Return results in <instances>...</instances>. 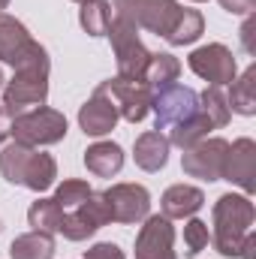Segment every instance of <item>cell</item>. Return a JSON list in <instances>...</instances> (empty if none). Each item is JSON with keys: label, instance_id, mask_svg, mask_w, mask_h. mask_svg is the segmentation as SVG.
I'll use <instances>...</instances> for the list:
<instances>
[{"label": "cell", "instance_id": "1", "mask_svg": "<svg viewBox=\"0 0 256 259\" xmlns=\"http://www.w3.org/2000/svg\"><path fill=\"white\" fill-rule=\"evenodd\" d=\"M256 208L250 196L244 193H223L211 208V244L220 256L235 259L241 253L244 238L253 232Z\"/></svg>", "mask_w": 256, "mask_h": 259}, {"label": "cell", "instance_id": "2", "mask_svg": "<svg viewBox=\"0 0 256 259\" xmlns=\"http://www.w3.org/2000/svg\"><path fill=\"white\" fill-rule=\"evenodd\" d=\"M66 115L49 106H36L27 109L21 115L12 118V142L24 145V148H49L66 139Z\"/></svg>", "mask_w": 256, "mask_h": 259}, {"label": "cell", "instance_id": "3", "mask_svg": "<svg viewBox=\"0 0 256 259\" xmlns=\"http://www.w3.org/2000/svg\"><path fill=\"white\" fill-rule=\"evenodd\" d=\"M106 36H109V42H112V52H115L118 75L142 81L145 66L151 61V52L145 49V42H142V36H139V27L130 21L127 15H121V12L112 9V24H109Z\"/></svg>", "mask_w": 256, "mask_h": 259}, {"label": "cell", "instance_id": "4", "mask_svg": "<svg viewBox=\"0 0 256 259\" xmlns=\"http://www.w3.org/2000/svg\"><path fill=\"white\" fill-rule=\"evenodd\" d=\"M0 64H9L12 69L24 66H52L46 46H39L30 30L15 18L0 12Z\"/></svg>", "mask_w": 256, "mask_h": 259}, {"label": "cell", "instance_id": "5", "mask_svg": "<svg viewBox=\"0 0 256 259\" xmlns=\"http://www.w3.org/2000/svg\"><path fill=\"white\" fill-rule=\"evenodd\" d=\"M49 72L52 66H24V69H12V78L3 84V109L15 118L27 109L46 106L49 100Z\"/></svg>", "mask_w": 256, "mask_h": 259}, {"label": "cell", "instance_id": "6", "mask_svg": "<svg viewBox=\"0 0 256 259\" xmlns=\"http://www.w3.org/2000/svg\"><path fill=\"white\" fill-rule=\"evenodd\" d=\"M112 9L127 15L139 30H148L166 39L175 21L181 18L184 6L178 0H112Z\"/></svg>", "mask_w": 256, "mask_h": 259}, {"label": "cell", "instance_id": "7", "mask_svg": "<svg viewBox=\"0 0 256 259\" xmlns=\"http://www.w3.org/2000/svg\"><path fill=\"white\" fill-rule=\"evenodd\" d=\"M151 112H154V130H172L175 124H184L199 112V94L193 88H184L178 81L151 91Z\"/></svg>", "mask_w": 256, "mask_h": 259}, {"label": "cell", "instance_id": "8", "mask_svg": "<svg viewBox=\"0 0 256 259\" xmlns=\"http://www.w3.org/2000/svg\"><path fill=\"white\" fill-rule=\"evenodd\" d=\"M97 91L118 109V118H124V121H130V124L145 121L148 112H151V88H148L145 81L115 75V78L100 81Z\"/></svg>", "mask_w": 256, "mask_h": 259}, {"label": "cell", "instance_id": "9", "mask_svg": "<svg viewBox=\"0 0 256 259\" xmlns=\"http://www.w3.org/2000/svg\"><path fill=\"white\" fill-rule=\"evenodd\" d=\"M112 223V211H109V202L103 193L88 196L78 208L72 211H64V223H61V235L66 241H88L97 229L109 226Z\"/></svg>", "mask_w": 256, "mask_h": 259}, {"label": "cell", "instance_id": "10", "mask_svg": "<svg viewBox=\"0 0 256 259\" xmlns=\"http://www.w3.org/2000/svg\"><path fill=\"white\" fill-rule=\"evenodd\" d=\"M226 151L229 142L220 136H208L202 142H196L193 148H187L181 154V169L184 175L199 178V181H220L223 178V163H226Z\"/></svg>", "mask_w": 256, "mask_h": 259}, {"label": "cell", "instance_id": "11", "mask_svg": "<svg viewBox=\"0 0 256 259\" xmlns=\"http://www.w3.org/2000/svg\"><path fill=\"white\" fill-rule=\"evenodd\" d=\"M187 66L202 81L217 84V88L232 84L235 75H238V61H235V55L223 42H208V46L193 49L190 58H187Z\"/></svg>", "mask_w": 256, "mask_h": 259}, {"label": "cell", "instance_id": "12", "mask_svg": "<svg viewBox=\"0 0 256 259\" xmlns=\"http://www.w3.org/2000/svg\"><path fill=\"white\" fill-rule=\"evenodd\" d=\"M106 202H109V211H112V223H142L148 214H151V193L148 187L142 184H112L109 190H103Z\"/></svg>", "mask_w": 256, "mask_h": 259}, {"label": "cell", "instance_id": "13", "mask_svg": "<svg viewBox=\"0 0 256 259\" xmlns=\"http://www.w3.org/2000/svg\"><path fill=\"white\" fill-rule=\"evenodd\" d=\"M136 235V259H178L175 256V226L163 214H148Z\"/></svg>", "mask_w": 256, "mask_h": 259}, {"label": "cell", "instance_id": "14", "mask_svg": "<svg viewBox=\"0 0 256 259\" xmlns=\"http://www.w3.org/2000/svg\"><path fill=\"white\" fill-rule=\"evenodd\" d=\"M235 187H241L244 196H253L256 190V142L241 136L229 145L226 151V163H223V178Z\"/></svg>", "mask_w": 256, "mask_h": 259}, {"label": "cell", "instance_id": "15", "mask_svg": "<svg viewBox=\"0 0 256 259\" xmlns=\"http://www.w3.org/2000/svg\"><path fill=\"white\" fill-rule=\"evenodd\" d=\"M118 109L94 88V94H91V100L78 109V130L84 133V136H94V139H103V136H109L112 130L118 127Z\"/></svg>", "mask_w": 256, "mask_h": 259}, {"label": "cell", "instance_id": "16", "mask_svg": "<svg viewBox=\"0 0 256 259\" xmlns=\"http://www.w3.org/2000/svg\"><path fill=\"white\" fill-rule=\"evenodd\" d=\"M169 139L160 130H145L133 145V160L142 172H160L169 163Z\"/></svg>", "mask_w": 256, "mask_h": 259}, {"label": "cell", "instance_id": "17", "mask_svg": "<svg viewBox=\"0 0 256 259\" xmlns=\"http://www.w3.org/2000/svg\"><path fill=\"white\" fill-rule=\"evenodd\" d=\"M202 205H205V193L193 184H172L160 199L163 217H169V220H187Z\"/></svg>", "mask_w": 256, "mask_h": 259}, {"label": "cell", "instance_id": "18", "mask_svg": "<svg viewBox=\"0 0 256 259\" xmlns=\"http://www.w3.org/2000/svg\"><path fill=\"white\" fill-rule=\"evenodd\" d=\"M84 169L97 178H115L124 169V148L118 142H94L84 151Z\"/></svg>", "mask_w": 256, "mask_h": 259}, {"label": "cell", "instance_id": "19", "mask_svg": "<svg viewBox=\"0 0 256 259\" xmlns=\"http://www.w3.org/2000/svg\"><path fill=\"white\" fill-rule=\"evenodd\" d=\"M58 181V163L52 154L33 148L30 157H27V166H24V178H21V187L33 190V193H46L49 187H55Z\"/></svg>", "mask_w": 256, "mask_h": 259}, {"label": "cell", "instance_id": "20", "mask_svg": "<svg viewBox=\"0 0 256 259\" xmlns=\"http://www.w3.org/2000/svg\"><path fill=\"white\" fill-rule=\"evenodd\" d=\"M178 75H181V61H178L172 52H151V61L145 66L142 81H145L151 91H160V88L178 81Z\"/></svg>", "mask_w": 256, "mask_h": 259}, {"label": "cell", "instance_id": "21", "mask_svg": "<svg viewBox=\"0 0 256 259\" xmlns=\"http://www.w3.org/2000/svg\"><path fill=\"white\" fill-rule=\"evenodd\" d=\"M55 256V235L30 229L24 235H18L9 244V259H52Z\"/></svg>", "mask_w": 256, "mask_h": 259}, {"label": "cell", "instance_id": "22", "mask_svg": "<svg viewBox=\"0 0 256 259\" xmlns=\"http://www.w3.org/2000/svg\"><path fill=\"white\" fill-rule=\"evenodd\" d=\"M229 112H238L244 118L256 115V66H247L241 75H235L232 91H229Z\"/></svg>", "mask_w": 256, "mask_h": 259}, {"label": "cell", "instance_id": "23", "mask_svg": "<svg viewBox=\"0 0 256 259\" xmlns=\"http://www.w3.org/2000/svg\"><path fill=\"white\" fill-rule=\"evenodd\" d=\"M211 121L202 115V109L193 115V118H187L184 124H175V127L169 130V145H175V148H181V151H187V148H193L196 142H202V139H208V133H211Z\"/></svg>", "mask_w": 256, "mask_h": 259}, {"label": "cell", "instance_id": "24", "mask_svg": "<svg viewBox=\"0 0 256 259\" xmlns=\"http://www.w3.org/2000/svg\"><path fill=\"white\" fill-rule=\"evenodd\" d=\"M78 24L88 36H106L112 24V0H88L78 9Z\"/></svg>", "mask_w": 256, "mask_h": 259}, {"label": "cell", "instance_id": "25", "mask_svg": "<svg viewBox=\"0 0 256 259\" xmlns=\"http://www.w3.org/2000/svg\"><path fill=\"white\" fill-rule=\"evenodd\" d=\"M27 223L33 226V229H39V232H49V235H55V232H61V223H64V211H61V205L55 202V199H46V196H39L30 208H27Z\"/></svg>", "mask_w": 256, "mask_h": 259}, {"label": "cell", "instance_id": "26", "mask_svg": "<svg viewBox=\"0 0 256 259\" xmlns=\"http://www.w3.org/2000/svg\"><path fill=\"white\" fill-rule=\"evenodd\" d=\"M199 109H202V115L211 121V127L214 130H223L229 121H232L229 100H226L223 88H217V84H208L205 94H199Z\"/></svg>", "mask_w": 256, "mask_h": 259}, {"label": "cell", "instance_id": "27", "mask_svg": "<svg viewBox=\"0 0 256 259\" xmlns=\"http://www.w3.org/2000/svg\"><path fill=\"white\" fill-rule=\"evenodd\" d=\"M202 33H205V18H202V12L184 6V9H181V18H178L175 27L169 30L166 42H169V46H193Z\"/></svg>", "mask_w": 256, "mask_h": 259}, {"label": "cell", "instance_id": "28", "mask_svg": "<svg viewBox=\"0 0 256 259\" xmlns=\"http://www.w3.org/2000/svg\"><path fill=\"white\" fill-rule=\"evenodd\" d=\"M30 151H33V148H24V145H18V142L6 145V148L0 151V175H3V181H9V184H21Z\"/></svg>", "mask_w": 256, "mask_h": 259}, {"label": "cell", "instance_id": "29", "mask_svg": "<svg viewBox=\"0 0 256 259\" xmlns=\"http://www.w3.org/2000/svg\"><path fill=\"white\" fill-rule=\"evenodd\" d=\"M91 193H94V190H91L88 181H81V178H64V181L55 187V196H52V199L61 205V211H72V208H78Z\"/></svg>", "mask_w": 256, "mask_h": 259}, {"label": "cell", "instance_id": "30", "mask_svg": "<svg viewBox=\"0 0 256 259\" xmlns=\"http://www.w3.org/2000/svg\"><path fill=\"white\" fill-rule=\"evenodd\" d=\"M208 244H211V229H208V223H202V220H196V217H187V226H184V256L202 253Z\"/></svg>", "mask_w": 256, "mask_h": 259}, {"label": "cell", "instance_id": "31", "mask_svg": "<svg viewBox=\"0 0 256 259\" xmlns=\"http://www.w3.org/2000/svg\"><path fill=\"white\" fill-rule=\"evenodd\" d=\"M84 259H127V253L112 241H97L84 250Z\"/></svg>", "mask_w": 256, "mask_h": 259}, {"label": "cell", "instance_id": "32", "mask_svg": "<svg viewBox=\"0 0 256 259\" xmlns=\"http://www.w3.org/2000/svg\"><path fill=\"white\" fill-rule=\"evenodd\" d=\"M217 3L229 15H253V9H256V0H217Z\"/></svg>", "mask_w": 256, "mask_h": 259}, {"label": "cell", "instance_id": "33", "mask_svg": "<svg viewBox=\"0 0 256 259\" xmlns=\"http://www.w3.org/2000/svg\"><path fill=\"white\" fill-rule=\"evenodd\" d=\"M253 30H256V15H244V24H241V46L247 55H253Z\"/></svg>", "mask_w": 256, "mask_h": 259}, {"label": "cell", "instance_id": "34", "mask_svg": "<svg viewBox=\"0 0 256 259\" xmlns=\"http://www.w3.org/2000/svg\"><path fill=\"white\" fill-rule=\"evenodd\" d=\"M9 136H12V115L0 106V145H3Z\"/></svg>", "mask_w": 256, "mask_h": 259}, {"label": "cell", "instance_id": "35", "mask_svg": "<svg viewBox=\"0 0 256 259\" xmlns=\"http://www.w3.org/2000/svg\"><path fill=\"white\" fill-rule=\"evenodd\" d=\"M253 250H256V235L250 232V235L244 238V244H241V253H238V256H241V259H253Z\"/></svg>", "mask_w": 256, "mask_h": 259}, {"label": "cell", "instance_id": "36", "mask_svg": "<svg viewBox=\"0 0 256 259\" xmlns=\"http://www.w3.org/2000/svg\"><path fill=\"white\" fill-rule=\"evenodd\" d=\"M3 84H6V75H3V69H0V91H3Z\"/></svg>", "mask_w": 256, "mask_h": 259}, {"label": "cell", "instance_id": "37", "mask_svg": "<svg viewBox=\"0 0 256 259\" xmlns=\"http://www.w3.org/2000/svg\"><path fill=\"white\" fill-rule=\"evenodd\" d=\"M6 6H9V0H0V12H3V9H6Z\"/></svg>", "mask_w": 256, "mask_h": 259}, {"label": "cell", "instance_id": "38", "mask_svg": "<svg viewBox=\"0 0 256 259\" xmlns=\"http://www.w3.org/2000/svg\"><path fill=\"white\" fill-rule=\"evenodd\" d=\"M72 3H78V6H81V3H88V0H72Z\"/></svg>", "mask_w": 256, "mask_h": 259}, {"label": "cell", "instance_id": "39", "mask_svg": "<svg viewBox=\"0 0 256 259\" xmlns=\"http://www.w3.org/2000/svg\"><path fill=\"white\" fill-rule=\"evenodd\" d=\"M190 3H205V0H190Z\"/></svg>", "mask_w": 256, "mask_h": 259}, {"label": "cell", "instance_id": "40", "mask_svg": "<svg viewBox=\"0 0 256 259\" xmlns=\"http://www.w3.org/2000/svg\"><path fill=\"white\" fill-rule=\"evenodd\" d=\"M0 232H3V220H0Z\"/></svg>", "mask_w": 256, "mask_h": 259}]
</instances>
